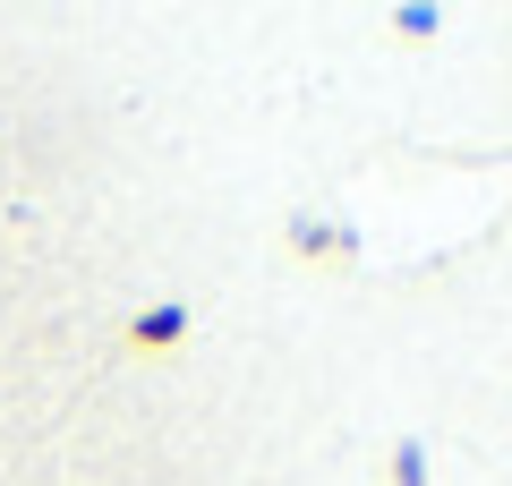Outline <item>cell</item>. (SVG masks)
<instances>
[{
	"instance_id": "obj_1",
	"label": "cell",
	"mask_w": 512,
	"mask_h": 486,
	"mask_svg": "<svg viewBox=\"0 0 512 486\" xmlns=\"http://www.w3.org/2000/svg\"><path fill=\"white\" fill-rule=\"evenodd\" d=\"M180 342H188L180 307H146V316L128 324V350H137V359H163V350H180Z\"/></svg>"
},
{
	"instance_id": "obj_2",
	"label": "cell",
	"mask_w": 512,
	"mask_h": 486,
	"mask_svg": "<svg viewBox=\"0 0 512 486\" xmlns=\"http://www.w3.org/2000/svg\"><path fill=\"white\" fill-rule=\"evenodd\" d=\"M291 256H308V265H350V231H333V222H291Z\"/></svg>"
},
{
	"instance_id": "obj_3",
	"label": "cell",
	"mask_w": 512,
	"mask_h": 486,
	"mask_svg": "<svg viewBox=\"0 0 512 486\" xmlns=\"http://www.w3.org/2000/svg\"><path fill=\"white\" fill-rule=\"evenodd\" d=\"M384 486H427V452L419 444H393V452H384Z\"/></svg>"
}]
</instances>
